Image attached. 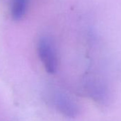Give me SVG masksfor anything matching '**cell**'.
<instances>
[{
  "mask_svg": "<svg viewBox=\"0 0 121 121\" xmlns=\"http://www.w3.org/2000/svg\"><path fill=\"white\" fill-rule=\"evenodd\" d=\"M37 51L45 70L48 73H54L58 67V59L51 41L47 37H41L38 41Z\"/></svg>",
  "mask_w": 121,
  "mask_h": 121,
  "instance_id": "cell-2",
  "label": "cell"
},
{
  "mask_svg": "<svg viewBox=\"0 0 121 121\" xmlns=\"http://www.w3.org/2000/svg\"><path fill=\"white\" fill-rule=\"evenodd\" d=\"M28 7V0H13L11 14L13 19L21 20L25 15Z\"/></svg>",
  "mask_w": 121,
  "mask_h": 121,
  "instance_id": "cell-4",
  "label": "cell"
},
{
  "mask_svg": "<svg viewBox=\"0 0 121 121\" xmlns=\"http://www.w3.org/2000/svg\"><path fill=\"white\" fill-rule=\"evenodd\" d=\"M54 102L57 109L67 117H76L80 112L78 104L64 93H57L55 95Z\"/></svg>",
  "mask_w": 121,
  "mask_h": 121,
  "instance_id": "cell-3",
  "label": "cell"
},
{
  "mask_svg": "<svg viewBox=\"0 0 121 121\" xmlns=\"http://www.w3.org/2000/svg\"><path fill=\"white\" fill-rule=\"evenodd\" d=\"M85 88L89 96L98 104L104 107L110 105L111 93L104 81L96 77L89 78L86 81Z\"/></svg>",
  "mask_w": 121,
  "mask_h": 121,
  "instance_id": "cell-1",
  "label": "cell"
}]
</instances>
